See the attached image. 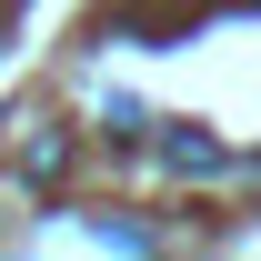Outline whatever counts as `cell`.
<instances>
[{"mask_svg":"<svg viewBox=\"0 0 261 261\" xmlns=\"http://www.w3.org/2000/svg\"><path fill=\"white\" fill-rule=\"evenodd\" d=\"M171 161H181V171H221V141H191V130H181V141H171Z\"/></svg>","mask_w":261,"mask_h":261,"instance_id":"1","label":"cell"}]
</instances>
